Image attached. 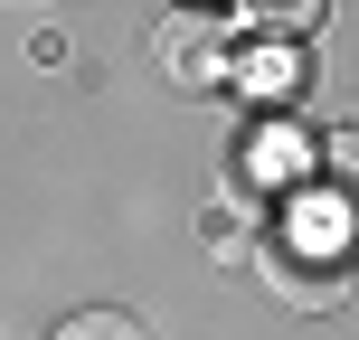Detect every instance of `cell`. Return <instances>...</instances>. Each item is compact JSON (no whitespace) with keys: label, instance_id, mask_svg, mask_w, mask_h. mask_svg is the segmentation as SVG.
Segmentation results:
<instances>
[{"label":"cell","instance_id":"1","mask_svg":"<svg viewBox=\"0 0 359 340\" xmlns=\"http://www.w3.org/2000/svg\"><path fill=\"white\" fill-rule=\"evenodd\" d=\"M161 67L180 86H217V76H227V29H217V19H170L161 29Z\"/></svg>","mask_w":359,"mask_h":340},{"label":"cell","instance_id":"2","mask_svg":"<svg viewBox=\"0 0 359 340\" xmlns=\"http://www.w3.org/2000/svg\"><path fill=\"white\" fill-rule=\"evenodd\" d=\"M57 340H151L133 312H114V303H95V312H76V322H57Z\"/></svg>","mask_w":359,"mask_h":340}]
</instances>
